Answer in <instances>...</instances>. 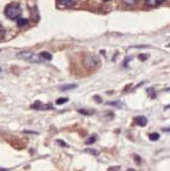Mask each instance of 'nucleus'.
I'll use <instances>...</instances> for the list:
<instances>
[{"label": "nucleus", "instance_id": "f257e3e1", "mask_svg": "<svg viewBox=\"0 0 170 171\" xmlns=\"http://www.w3.org/2000/svg\"><path fill=\"white\" fill-rule=\"evenodd\" d=\"M16 57L31 63H40L42 62V58L40 57V56L32 51H21L16 54Z\"/></svg>", "mask_w": 170, "mask_h": 171}, {"label": "nucleus", "instance_id": "f03ea898", "mask_svg": "<svg viewBox=\"0 0 170 171\" xmlns=\"http://www.w3.org/2000/svg\"><path fill=\"white\" fill-rule=\"evenodd\" d=\"M4 13L7 17H9L11 20H15L20 17L21 14V9L18 3H11L6 6Z\"/></svg>", "mask_w": 170, "mask_h": 171}, {"label": "nucleus", "instance_id": "7ed1b4c3", "mask_svg": "<svg viewBox=\"0 0 170 171\" xmlns=\"http://www.w3.org/2000/svg\"><path fill=\"white\" fill-rule=\"evenodd\" d=\"M31 107H32L33 109L39 110H44L52 109L51 104H42L40 101H36L33 104L31 105Z\"/></svg>", "mask_w": 170, "mask_h": 171}, {"label": "nucleus", "instance_id": "20e7f679", "mask_svg": "<svg viewBox=\"0 0 170 171\" xmlns=\"http://www.w3.org/2000/svg\"><path fill=\"white\" fill-rule=\"evenodd\" d=\"M98 62V57H95V56H92V55H91L90 57H86V61H85L86 64L87 66H91V67L95 66V65L97 64Z\"/></svg>", "mask_w": 170, "mask_h": 171}, {"label": "nucleus", "instance_id": "39448f33", "mask_svg": "<svg viewBox=\"0 0 170 171\" xmlns=\"http://www.w3.org/2000/svg\"><path fill=\"white\" fill-rule=\"evenodd\" d=\"M135 121H136L137 124H138L139 126H140V127H145V126H146L147 123H148L147 118H146L145 116H137V117L135 118Z\"/></svg>", "mask_w": 170, "mask_h": 171}, {"label": "nucleus", "instance_id": "423d86ee", "mask_svg": "<svg viewBox=\"0 0 170 171\" xmlns=\"http://www.w3.org/2000/svg\"><path fill=\"white\" fill-rule=\"evenodd\" d=\"M58 5L62 7H70L74 3V0H57Z\"/></svg>", "mask_w": 170, "mask_h": 171}, {"label": "nucleus", "instance_id": "0eeeda50", "mask_svg": "<svg viewBox=\"0 0 170 171\" xmlns=\"http://www.w3.org/2000/svg\"><path fill=\"white\" fill-rule=\"evenodd\" d=\"M165 0H145V3L150 7H156L162 3H163Z\"/></svg>", "mask_w": 170, "mask_h": 171}, {"label": "nucleus", "instance_id": "6e6552de", "mask_svg": "<svg viewBox=\"0 0 170 171\" xmlns=\"http://www.w3.org/2000/svg\"><path fill=\"white\" fill-rule=\"evenodd\" d=\"M77 87V85L75 84H68V85H63L60 87V90L62 91H68V90H72Z\"/></svg>", "mask_w": 170, "mask_h": 171}, {"label": "nucleus", "instance_id": "1a4fd4ad", "mask_svg": "<svg viewBox=\"0 0 170 171\" xmlns=\"http://www.w3.org/2000/svg\"><path fill=\"white\" fill-rule=\"evenodd\" d=\"M40 57L44 59V60H51L52 59V56L50 53L47 52V51H42L40 54H39Z\"/></svg>", "mask_w": 170, "mask_h": 171}, {"label": "nucleus", "instance_id": "9d476101", "mask_svg": "<svg viewBox=\"0 0 170 171\" xmlns=\"http://www.w3.org/2000/svg\"><path fill=\"white\" fill-rule=\"evenodd\" d=\"M159 138H160V134L157 133H152L149 135V139L151 141H157L159 140Z\"/></svg>", "mask_w": 170, "mask_h": 171}, {"label": "nucleus", "instance_id": "9b49d317", "mask_svg": "<svg viewBox=\"0 0 170 171\" xmlns=\"http://www.w3.org/2000/svg\"><path fill=\"white\" fill-rule=\"evenodd\" d=\"M68 101V98H59L58 99H56V104L57 105H62V104H66Z\"/></svg>", "mask_w": 170, "mask_h": 171}, {"label": "nucleus", "instance_id": "f8f14e48", "mask_svg": "<svg viewBox=\"0 0 170 171\" xmlns=\"http://www.w3.org/2000/svg\"><path fill=\"white\" fill-rule=\"evenodd\" d=\"M17 24H18L19 27H23V26H25V25L27 24V20L25 19V18L20 17V18L18 19V21H17Z\"/></svg>", "mask_w": 170, "mask_h": 171}, {"label": "nucleus", "instance_id": "ddd939ff", "mask_svg": "<svg viewBox=\"0 0 170 171\" xmlns=\"http://www.w3.org/2000/svg\"><path fill=\"white\" fill-rule=\"evenodd\" d=\"M97 140V138H96V136L95 135H93V136H92V137H90L86 141V145H92V144H93V143H95V141Z\"/></svg>", "mask_w": 170, "mask_h": 171}, {"label": "nucleus", "instance_id": "4468645a", "mask_svg": "<svg viewBox=\"0 0 170 171\" xmlns=\"http://www.w3.org/2000/svg\"><path fill=\"white\" fill-rule=\"evenodd\" d=\"M86 152L90 153V154H92V155H94V156H98L99 155V152L95 150V149H86Z\"/></svg>", "mask_w": 170, "mask_h": 171}, {"label": "nucleus", "instance_id": "2eb2a0df", "mask_svg": "<svg viewBox=\"0 0 170 171\" xmlns=\"http://www.w3.org/2000/svg\"><path fill=\"white\" fill-rule=\"evenodd\" d=\"M139 1V0H123V2L125 3V4H127V5H134Z\"/></svg>", "mask_w": 170, "mask_h": 171}, {"label": "nucleus", "instance_id": "dca6fc26", "mask_svg": "<svg viewBox=\"0 0 170 171\" xmlns=\"http://www.w3.org/2000/svg\"><path fill=\"white\" fill-rule=\"evenodd\" d=\"M78 112L82 114V115H86V116H90V115L92 114L91 111H88V110H79Z\"/></svg>", "mask_w": 170, "mask_h": 171}, {"label": "nucleus", "instance_id": "f3484780", "mask_svg": "<svg viewBox=\"0 0 170 171\" xmlns=\"http://www.w3.org/2000/svg\"><path fill=\"white\" fill-rule=\"evenodd\" d=\"M108 104H110V105H114V106H116V107H120V106H122V103L120 102V101H116V102H109V103H107Z\"/></svg>", "mask_w": 170, "mask_h": 171}, {"label": "nucleus", "instance_id": "a211bd4d", "mask_svg": "<svg viewBox=\"0 0 170 171\" xmlns=\"http://www.w3.org/2000/svg\"><path fill=\"white\" fill-rule=\"evenodd\" d=\"M120 169H121L120 166H112L108 169V171H118L120 170Z\"/></svg>", "mask_w": 170, "mask_h": 171}, {"label": "nucleus", "instance_id": "6ab92c4d", "mask_svg": "<svg viewBox=\"0 0 170 171\" xmlns=\"http://www.w3.org/2000/svg\"><path fill=\"white\" fill-rule=\"evenodd\" d=\"M147 57H148V55H147V54H140V55L139 56V58L141 61H145V60L147 59Z\"/></svg>", "mask_w": 170, "mask_h": 171}, {"label": "nucleus", "instance_id": "aec40b11", "mask_svg": "<svg viewBox=\"0 0 170 171\" xmlns=\"http://www.w3.org/2000/svg\"><path fill=\"white\" fill-rule=\"evenodd\" d=\"M131 60H132V57H127V58H126V60H125V62H123V66H125V67H127L128 62H129V61H131Z\"/></svg>", "mask_w": 170, "mask_h": 171}, {"label": "nucleus", "instance_id": "412c9836", "mask_svg": "<svg viewBox=\"0 0 170 171\" xmlns=\"http://www.w3.org/2000/svg\"><path fill=\"white\" fill-rule=\"evenodd\" d=\"M57 142H58V143H59L61 146H67V145H66V143H65L64 141H62V140H57Z\"/></svg>", "mask_w": 170, "mask_h": 171}, {"label": "nucleus", "instance_id": "4be33fe9", "mask_svg": "<svg viewBox=\"0 0 170 171\" xmlns=\"http://www.w3.org/2000/svg\"><path fill=\"white\" fill-rule=\"evenodd\" d=\"M127 171H135V170H134L133 169H128Z\"/></svg>", "mask_w": 170, "mask_h": 171}, {"label": "nucleus", "instance_id": "5701e85b", "mask_svg": "<svg viewBox=\"0 0 170 171\" xmlns=\"http://www.w3.org/2000/svg\"><path fill=\"white\" fill-rule=\"evenodd\" d=\"M168 47H170V44H169V45H168Z\"/></svg>", "mask_w": 170, "mask_h": 171}, {"label": "nucleus", "instance_id": "b1692460", "mask_svg": "<svg viewBox=\"0 0 170 171\" xmlns=\"http://www.w3.org/2000/svg\"><path fill=\"white\" fill-rule=\"evenodd\" d=\"M0 71H1V68H0Z\"/></svg>", "mask_w": 170, "mask_h": 171}]
</instances>
